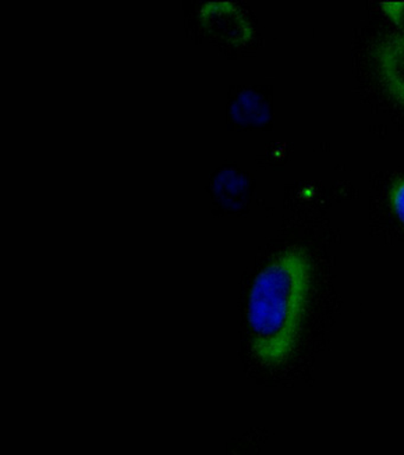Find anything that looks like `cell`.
<instances>
[{"label": "cell", "instance_id": "1", "mask_svg": "<svg viewBox=\"0 0 404 455\" xmlns=\"http://www.w3.org/2000/svg\"><path fill=\"white\" fill-rule=\"evenodd\" d=\"M313 280L310 252L293 245L255 277L248 299L251 352L262 365L278 368L292 357L303 330Z\"/></svg>", "mask_w": 404, "mask_h": 455}, {"label": "cell", "instance_id": "2", "mask_svg": "<svg viewBox=\"0 0 404 455\" xmlns=\"http://www.w3.org/2000/svg\"><path fill=\"white\" fill-rule=\"evenodd\" d=\"M198 20L208 36L230 46L239 48L254 39V27L236 3L228 0L204 3L198 10Z\"/></svg>", "mask_w": 404, "mask_h": 455}, {"label": "cell", "instance_id": "3", "mask_svg": "<svg viewBox=\"0 0 404 455\" xmlns=\"http://www.w3.org/2000/svg\"><path fill=\"white\" fill-rule=\"evenodd\" d=\"M377 60L385 87L396 101L404 94V34L393 35L383 42Z\"/></svg>", "mask_w": 404, "mask_h": 455}, {"label": "cell", "instance_id": "4", "mask_svg": "<svg viewBox=\"0 0 404 455\" xmlns=\"http://www.w3.org/2000/svg\"><path fill=\"white\" fill-rule=\"evenodd\" d=\"M389 208L404 229V176L393 178L388 190Z\"/></svg>", "mask_w": 404, "mask_h": 455}, {"label": "cell", "instance_id": "5", "mask_svg": "<svg viewBox=\"0 0 404 455\" xmlns=\"http://www.w3.org/2000/svg\"><path fill=\"white\" fill-rule=\"evenodd\" d=\"M396 102H399L400 105L404 106V94L400 95V98L396 100Z\"/></svg>", "mask_w": 404, "mask_h": 455}]
</instances>
